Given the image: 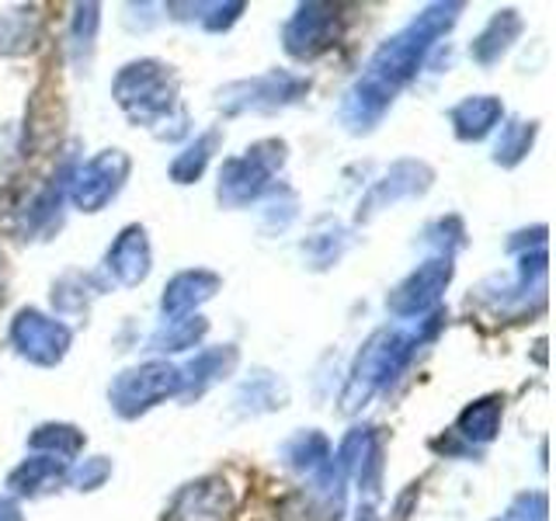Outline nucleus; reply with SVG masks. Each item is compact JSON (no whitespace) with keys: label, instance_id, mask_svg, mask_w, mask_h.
Instances as JSON below:
<instances>
[{"label":"nucleus","instance_id":"1","mask_svg":"<svg viewBox=\"0 0 556 521\" xmlns=\"http://www.w3.org/2000/svg\"><path fill=\"white\" fill-rule=\"evenodd\" d=\"M459 11H463L459 4H434L417 17V22H410L404 31H396L393 39L379 46L369 69L355 80V87L348 91V98L341 104V118L348 126L355 132L376 126L382 112L393 104V98L404 91L417 69H421L434 39H442V35L456 25Z\"/></svg>","mask_w":556,"mask_h":521},{"label":"nucleus","instance_id":"2","mask_svg":"<svg viewBox=\"0 0 556 521\" xmlns=\"http://www.w3.org/2000/svg\"><path fill=\"white\" fill-rule=\"evenodd\" d=\"M417 341H421L417 334H404V330H390V327L372 334L369 344L362 347V355L355 358L352 376H348L341 410L355 414L358 407H365V399L372 393H379L387 382H393V376L410 361Z\"/></svg>","mask_w":556,"mask_h":521},{"label":"nucleus","instance_id":"3","mask_svg":"<svg viewBox=\"0 0 556 521\" xmlns=\"http://www.w3.org/2000/svg\"><path fill=\"white\" fill-rule=\"evenodd\" d=\"M115 101L139 126H156L178 104V80L161 60H139L115 77Z\"/></svg>","mask_w":556,"mask_h":521},{"label":"nucleus","instance_id":"4","mask_svg":"<svg viewBox=\"0 0 556 521\" xmlns=\"http://www.w3.org/2000/svg\"><path fill=\"white\" fill-rule=\"evenodd\" d=\"M282 161H286V143H278V139L254 143L243 156L226 161L219 170V191H216L219 202L230 205V208L254 202L261 191L271 185L275 170L282 167Z\"/></svg>","mask_w":556,"mask_h":521},{"label":"nucleus","instance_id":"5","mask_svg":"<svg viewBox=\"0 0 556 521\" xmlns=\"http://www.w3.org/2000/svg\"><path fill=\"white\" fill-rule=\"evenodd\" d=\"M178 393H181V369H174L170 361H147L139 369L122 372L112 382L109 399L122 417H139L143 410L161 404V399Z\"/></svg>","mask_w":556,"mask_h":521},{"label":"nucleus","instance_id":"6","mask_svg":"<svg viewBox=\"0 0 556 521\" xmlns=\"http://www.w3.org/2000/svg\"><path fill=\"white\" fill-rule=\"evenodd\" d=\"M126 174H129V156L122 150H104L91 156L80 170H74L70 199H74L84 213H101V208L118 195Z\"/></svg>","mask_w":556,"mask_h":521},{"label":"nucleus","instance_id":"7","mask_svg":"<svg viewBox=\"0 0 556 521\" xmlns=\"http://www.w3.org/2000/svg\"><path fill=\"white\" fill-rule=\"evenodd\" d=\"M11 341L31 365H60L70 347V327L39 309H22L11 323Z\"/></svg>","mask_w":556,"mask_h":521},{"label":"nucleus","instance_id":"8","mask_svg":"<svg viewBox=\"0 0 556 521\" xmlns=\"http://www.w3.org/2000/svg\"><path fill=\"white\" fill-rule=\"evenodd\" d=\"M448 278H452V257L425 260L421 268L407 275L404 282L390 292L387 309L396 313V317H421V313H428L431 306H439Z\"/></svg>","mask_w":556,"mask_h":521},{"label":"nucleus","instance_id":"9","mask_svg":"<svg viewBox=\"0 0 556 521\" xmlns=\"http://www.w3.org/2000/svg\"><path fill=\"white\" fill-rule=\"evenodd\" d=\"M306 80L303 77H292V74H265V77H254V80H240L233 87H226L219 94L223 109L226 112H271V109H282V104L295 101L306 91Z\"/></svg>","mask_w":556,"mask_h":521},{"label":"nucleus","instance_id":"10","mask_svg":"<svg viewBox=\"0 0 556 521\" xmlns=\"http://www.w3.org/2000/svg\"><path fill=\"white\" fill-rule=\"evenodd\" d=\"M237 511V500L230 483L223 476H205L188 483L185 491L170 500L164 521H230Z\"/></svg>","mask_w":556,"mask_h":521},{"label":"nucleus","instance_id":"11","mask_svg":"<svg viewBox=\"0 0 556 521\" xmlns=\"http://www.w3.org/2000/svg\"><path fill=\"white\" fill-rule=\"evenodd\" d=\"M341 17L338 8L330 4H303L292 14V22L286 25V49L295 60H313L324 49L338 42Z\"/></svg>","mask_w":556,"mask_h":521},{"label":"nucleus","instance_id":"12","mask_svg":"<svg viewBox=\"0 0 556 521\" xmlns=\"http://www.w3.org/2000/svg\"><path fill=\"white\" fill-rule=\"evenodd\" d=\"M150 260H153V254H150L147 230L143 226H126V230L118 233V240L112 243L104 265H109L118 285H139L150 275Z\"/></svg>","mask_w":556,"mask_h":521},{"label":"nucleus","instance_id":"13","mask_svg":"<svg viewBox=\"0 0 556 521\" xmlns=\"http://www.w3.org/2000/svg\"><path fill=\"white\" fill-rule=\"evenodd\" d=\"M219 275L205 271V268H195V271H181L174 275L167 289H164V317L170 320H185L191 317L205 300H213V295L219 292Z\"/></svg>","mask_w":556,"mask_h":521},{"label":"nucleus","instance_id":"14","mask_svg":"<svg viewBox=\"0 0 556 521\" xmlns=\"http://www.w3.org/2000/svg\"><path fill=\"white\" fill-rule=\"evenodd\" d=\"M417 178H431V170L425 164H414V161H404L396 164L387 178H382L369 195H365V205H362V219H369L372 213H379V208L393 205L396 199L404 195H414V191H425L428 181H417Z\"/></svg>","mask_w":556,"mask_h":521},{"label":"nucleus","instance_id":"15","mask_svg":"<svg viewBox=\"0 0 556 521\" xmlns=\"http://www.w3.org/2000/svg\"><path fill=\"white\" fill-rule=\"evenodd\" d=\"M66 462L63 459H52V456H39V459H28L14 469V473L8 476V486L11 494L17 497H39L46 491H52V486H60L66 480Z\"/></svg>","mask_w":556,"mask_h":521},{"label":"nucleus","instance_id":"16","mask_svg":"<svg viewBox=\"0 0 556 521\" xmlns=\"http://www.w3.org/2000/svg\"><path fill=\"white\" fill-rule=\"evenodd\" d=\"M518 31H521V17L515 11H497L491 17V25H486L473 39V46H469V56L483 66L497 63L504 52L511 49V42L518 39Z\"/></svg>","mask_w":556,"mask_h":521},{"label":"nucleus","instance_id":"17","mask_svg":"<svg viewBox=\"0 0 556 521\" xmlns=\"http://www.w3.org/2000/svg\"><path fill=\"white\" fill-rule=\"evenodd\" d=\"M504 109L501 101L491 98V94H477V98H466L459 101L456 109H452V126H456V136L459 139H483L486 132H491L497 122H501Z\"/></svg>","mask_w":556,"mask_h":521},{"label":"nucleus","instance_id":"18","mask_svg":"<svg viewBox=\"0 0 556 521\" xmlns=\"http://www.w3.org/2000/svg\"><path fill=\"white\" fill-rule=\"evenodd\" d=\"M459 434L469 442H491L497 428H501V399L497 396H486V399H477L473 407H466L459 414Z\"/></svg>","mask_w":556,"mask_h":521},{"label":"nucleus","instance_id":"19","mask_svg":"<svg viewBox=\"0 0 556 521\" xmlns=\"http://www.w3.org/2000/svg\"><path fill=\"white\" fill-rule=\"evenodd\" d=\"M233 365H237V352H233V347H223V352H205V355H199L181 372V393L185 390L202 393L208 382H216L219 376H226V372L233 369Z\"/></svg>","mask_w":556,"mask_h":521},{"label":"nucleus","instance_id":"20","mask_svg":"<svg viewBox=\"0 0 556 521\" xmlns=\"http://www.w3.org/2000/svg\"><path fill=\"white\" fill-rule=\"evenodd\" d=\"M219 132H205L199 136L195 143H191L185 153L174 156V164H170V178L178 181V185H191V181H199L202 178V170L208 164V156H213V150L219 147Z\"/></svg>","mask_w":556,"mask_h":521},{"label":"nucleus","instance_id":"21","mask_svg":"<svg viewBox=\"0 0 556 521\" xmlns=\"http://www.w3.org/2000/svg\"><path fill=\"white\" fill-rule=\"evenodd\" d=\"M208 323L202 317H185V320H167L164 330H156L150 347L153 352H185V347H195L205 338Z\"/></svg>","mask_w":556,"mask_h":521},{"label":"nucleus","instance_id":"22","mask_svg":"<svg viewBox=\"0 0 556 521\" xmlns=\"http://www.w3.org/2000/svg\"><path fill=\"white\" fill-rule=\"evenodd\" d=\"M532 139H535V122H511V126L501 129L494 161L504 164V167H515L521 156L532 150Z\"/></svg>","mask_w":556,"mask_h":521},{"label":"nucleus","instance_id":"23","mask_svg":"<svg viewBox=\"0 0 556 521\" xmlns=\"http://www.w3.org/2000/svg\"><path fill=\"white\" fill-rule=\"evenodd\" d=\"M286 459L300 469H324L330 459V442L317 431H303L286 445Z\"/></svg>","mask_w":556,"mask_h":521},{"label":"nucleus","instance_id":"24","mask_svg":"<svg viewBox=\"0 0 556 521\" xmlns=\"http://www.w3.org/2000/svg\"><path fill=\"white\" fill-rule=\"evenodd\" d=\"M31 445L56 452V459L66 462V459H74L77 452L84 448V434L77 428H70V424H42L39 431L31 434Z\"/></svg>","mask_w":556,"mask_h":521},{"label":"nucleus","instance_id":"25","mask_svg":"<svg viewBox=\"0 0 556 521\" xmlns=\"http://www.w3.org/2000/svg\"><path fill=\"white\" fill-rule=\"evenodd\" d=\"M31 46V25L22 11L0 14V52H25Z\"/></svg>","mask_w":556,"mask_h":521},{"label":"nucleus","instance_id":"26","mask_svg":"<svg viewBox=\"0 0 556 521\" xmlns=\"http://www.w3.org/2000/svg\"><path fill=\"white\" fill-rule=\"evenodd\" d=\"M94 31H98V8L94 4H87V8H77V17H74V31H70V49H87L91 52L94 49Z\"/></svg>","mask_w":556,"mask_h":521},{"label":"nucleus","instance_id":"27","mask_svg":"<svg viewBox=\"0 0 556 521\" xmlns=\"http://www.w3.org/2000/svg\"><path fill=\"white\" fill-rule=\"evenodd\" d=\"M109 476H112V462L101 459V456L84 459V466L74 469V483L80 486V491H98V486L109 480Z\"/></svg>","mask_w":556,"mask_h":521},{"label":"nucleus","instance_id":"28","mask_svg":"<svg viewBox=\"0 0 556 521\" xmlns=\"http://www.w3.org/2000/svg\"><path fill=\"white\" fill-rule=\"evenodd\" d=\"M0 521H22V511L14 508V500L0 497Z\"/></svg>","mask_w":556,"mask_h":521},{"label":"nucleus","instance_id":"29","mask_svg":"<svg viewBox=\"0 0 556 521\" xmlns=\"http://www.w3.org/2000/svg\"><path fill=\"white\" fill-rule=\"evenodd\" d=\"M4 275H8V260L0 254V300H4Z\"/></svg>","mask_w":556,"mask_h":521},{"label":"nucleus","instance_id":"30","mask_svg":"<svg viewBox=\"0 0 556 521\" xmlns=\"http://www.w3.org/2000/svg\"><path fill=\"white\" fill-rule=\"evenodd\" d=\"M358 521H376L372 508H362V511H358Z\"/></svg>","mask_w":556,"mask_h":521}]
</instances>
